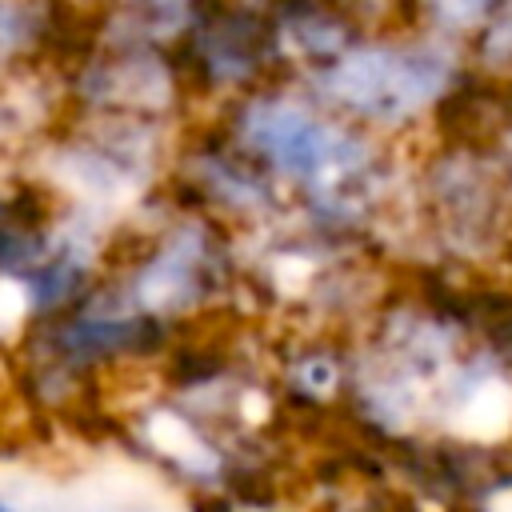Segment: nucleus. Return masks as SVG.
I'll use <instances>...</instances> for the list:
<instances>
[{
  "label": "nucleus",
  "mask_w": 512,
  "mask_h": 512,
  "mask_svg": "<svg viewBox=\"0 0 512 512\" xmlns=\"http://www.w3.org/2000/svg\"><path fill=\"white\" fill-rule=\"evenodd\" d=\"M468 52H476V68L512 76V12L508 8H492L488 20L472 32Z\"/></svg>",
  "instance_id": "1"
},
{
  "label": "nucleus",
  "mask_w": 512,
  "mask_h": 512,
  "mask_svg": "<svg viewBox=\"0 0 512 512\" xmlns=\"http://www.w3.org/2000/svg\"><path fill=\"white\" fill-rule=\"evenodd\" d=\"M188 508H192V512H240L216 484H200V488L188 496Z\"/></svg>",
  "instance_id": "2"
},
{
  "label": "nucleus",
  "mask_w": 512,
  "mask_h": 512,
  "mask_svg": "<svg viewBox=\"0 0 512 512\" xmlns=\"http://www.w3.org/2000/svg\"><path fill=\"white\" fill-rule=\"evenodd\" d=\"M452 512H492V508H484V504H464V508H452Z\"/></svg>",
  "instance_id": "3"
},
{
  "label": "nucleus",
  "mask_w": 512,
  "mask_h": 512,
  "mask_svg": "<svg viewBox=\"0 0 512 512\" xmlns=\"http://www.w3.org/2000/svg\"><path fill=\"white\" fill-rule=\"evenodd\" d=\"M0 512H12V508H8V504H4V500H0Z\"/></svg>",
  "instance_id": "4"
}]
</instances>
